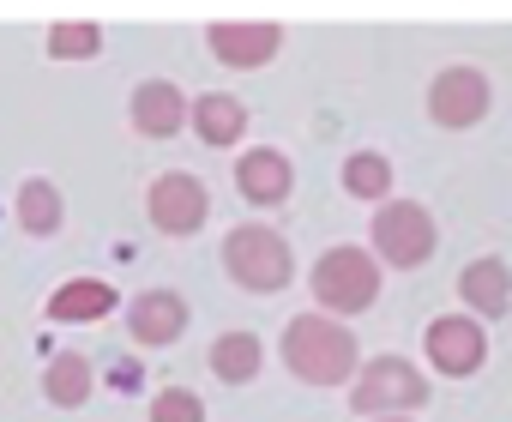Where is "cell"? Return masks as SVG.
I'll return each mask as SVG.
<instances>
[{"instance_id": "44dd1931", "label": "cell", "mask_w": 512, "mask_h": 422, "mask_svg": "<svg viewBox=\"0 0 512 422\" xmlns=\"http://www.w3.org/2000/svg\"><path fill=\"white\" fill-rule=\"evenodd\" d=\"M151 422H205V404H199V392L169 386V392L151 398Z\"/></svg>"}, {"instance_id": "5b68a950", "label": "cell", "mask_w": 512, "mask_h": 422, "mask_svg": "<svg viewBox=\"0 0 512 422\" xmlns=\"http://www.w3.org/2000/svg\"><path fill=\"white\" fill-rule=\"evenodd\" d=\"M428 380H422V368L416 362H404V356H374L362 374H356V386H350V410L362 416V422H374V416H410V410H422L428 404Z\"/></svg>"}, {"instance_id": "7402d4cb", "label": "cell", "mask_w": 512, "mask_h": 422, "mask_svg": "<svg viewBox=\"0 0 512 422\" xmlns=\"http://www.w3.org/2000/svg\"><path fill=\"white\" fill-rule=\"evenodd\" d=\"M115 386H121V392H133V386H139V368H133V362H121V368H115Z\"/></svg>"}, {"instance_id": "e0dca14e", "label": "cell", "mask_w": 512, "mask_h": 422, "mask_svg": "<svg viewBox=\"0 0 512 422\" xmlns=\"http://www.w3.org/2000/svg\"><path fill=\"white\" fill-rule=\"evenodd\" d=\"M43 392H49V404H61V410H73V404H85L91 398V362L85 356H55L49 362V374H43Z\"/></svg>"}, {"instance_id": "ffe728a7", "label": "cell", "mask_w": 512, "mask_h": 422, "mask_svg": "<svg viewBox=\"0 0 512 422\" xmlns=\"http://www.w3.org/2000/svg\"><path fill=\"white\" fill-rule=\"evenodd\" d=\"M103 49V31L97 25H55L49 31V55L55 61H85V55H97Z\"/></svg>"}, {"instance_id": "7c38bea8", "label": "cell", "mask_w": 512, "mask_h": 422, "mask_svg": "<svg viewBox=\"0 0 512 422\" xmlns=\"http://www.w3.org/2000/svg\"><path fill=\"white\" fill-rule=\"evenodd\" d=\"M458 296H464V308L476 314V320H500L506 308H512V272H506V260H470L464 266V278H458Z\"/></svg>"}, {"instance_id": "5bb4252c", "label": "cell", "mask_w": 512, "mask_h": 422, "mask_svg": "<svg viewBox=\"0 0 512 422\" xmlns=\"http://www.w3.org/2000/svg\"><path fill=\"white\" fill-rule=\"evenodd\" d=\"M193 133H199L205 145H235V139L247 133V109H241L229 91H211V97L193 103Z\"/></svg>"}, {"instance_id": "6da1fadb", "label": "cell", "mask_w": 512, "mask_h": 422, "mask_svg": "<svg viewBox=\"0 0 512 422\" xmlns=\"http://www.w3.org/2000/svg\"><path fill=\"white\" fill-rule=\"evenodd\" d=\"M284 368L308 386H344L350 374H362L356 332L332 314H296L284 326Z\"/></svg>"}, {"instance_id": "9c48e42d", "label": "cell", "mask_w": 512, "mask_h": 422, "mask_svg": "<svg viewBox=\"0 0 512 422\" xmlns=\"http://www.w3.org/2000/svg\"><path fill=\"white\" fill-rule=\"evenodd\" d=\"M127 332H133L145 350L175 344V338L187 332V302H181L175 290H145V296H133V308H127Z\"/></svg>"}, {"instance_id": "2e32d148", "label": "cell", "mask_w": 512, "mask_h": 422, "mask_svg": "<svg viewBox=\"0 0 512 422\" xmlns=\"http://www.w3.org/2000/svg\"><path fill=\"white\" fill-rule=\"evenodd\" d=\"M109 308H115V290L103 278H73V284H61L49 296V314L55 320H103Z\"/></svg>"}, {"instance_id": "7a4b0ae2", "label": "cell", "mask_w": 512, "mask_h": 422, "mask_svg": "<svg viewBox=\"0 0 512 422\" xmlns=\"http://www.w3.org/2000/svg\"><path fill=\"white\" fill-rule=\"evenodd\" d=\"M308 290H314L320 314L350 320V314H362V308L380 302V260H374L368 248H332V254L314 260Z\"/></svg>"}, {"instance_id": "52a82bcc", "label": "cell", "mask_w": 512, "mask_h": 422, "mask_svg": "<svg viewBox=\"0 0 512 422\" xmlns=\"http://www.w3.org/2000/svg\"><path fill=\"white\" fill-rule=\"evenodd\" d=\"M488 109H494L488 73H476V67H446V73H434V85H428V115H434L440 127H476Z\"/></svg>"}, {"instance_id": "30bf717a", "label": "cell", "mask_w": 512, "mask_h": 422, "mask_svg": "<svg viewBox=\"0 0 512 422\" xmlns=\"http://www.w3.org/2000/svg\"><path fill=\"white\" fill-rule=\"evenodd\" d=\"M235 187H241V199H253V205H284L290 199V187H296V169H290V157L284 151H247L241 163H235Z\"/></svg>"}, {"instance_id": "d6986e66", "label": "cell", "mask_w": 512, "mask_h": 422, "mask_svg": "<svg viewBox=\"0 0 512 422\" xmlns=\"http://www.w3.org/2000/svg\"><path fill=\"white\" fill-rule=\"evenodd\" d=\"M344 193H356V199H386V193H392V163H386L380 151H356V157L344 163Z\"/></svg>"}, {"instance_id": "603a6c76", "label": "cell", "mask_w": 512, "mask_h": 422, "mask_svg": "<svg viewBox=\"0 0 512 422\" xmlns=\"http://www.w3.org/2000/svg\"><path fill=\"white\" fill-rule=\"evenodd\" d=\"M374 422H410V416H374Z\"/></svg>"}, {"instance_id": "8992f818", "label": "cell", "mask_w": 512, "mask_h": 422, "mask_svg": "<svg viewBox=\"0 0 512 422\" xmlns=\"http://www.w3.org/2000/svg\"><path fill=\"white\" fill-rule=\"evenodd\" d=\"M422 350H428V368H440L446 380H464L488 362V332L476 314H434L422 332Z\"/></svg>"}, {"instance_id": "ac0fdd59", "label": "cell", "mask_w": 512, "mask_h": 422, "mask_svg": "<svg viewBox=\"0 0 512 422\" xmlns=\"http://www.w3.org/2000/svg\"><path fill=\"white\" fill-rule=\"evenodd\" d=\"M19 218H25L31 236H55L61 230V193H55V181H25L19 187Z\"/></svg>"}, {"instance_id": "277c9868", "label": "cell", "mask_w": 512, "mask_h": 422, "mask_svg": "<svg viewBox=\"0 0 512 422\" xmlns=\"http://www.w3.org/2000/svg\"><path fill=\"white\" fill-rule=\"evenodd\" d=\"M374 260H386L392 272H416V266H428L434 260V248H440V230H434V211L428 205H416V199H386L380 211H374Z\"/></svg>"}, {"instance_id": "8fae6325", "label": "cell", "mask_w": 512, "mask_h": 422, "mask_svg": "<svg viewBox=\"0 0 512 422\" xmlns=\"http://www.w3.org/2000/svg\"><path fill=\"white\" fill-rule=\"evenodd\" d=\"M284 49L278 25H211V55L223 67H266Z\"/></svg>"}, {"instance_id": "9a60e30c", "label": "cell", "mask_w": 512, "mask_h": 422, "mask_svg": "<svg viewBox=\"0 0 512 422\" xmlns=\"http://www.w3.org/2000/svg\"><path fill=\"white\" fill-rule=\"evenodd\" d=\"M260 362H266V350H260V338H253V332H223L211 344V374L229 380V386H247L253 374H260Z\"/></svg>"}, {"instance_id": "ba28073f", "label": "cell", "mask_w": 512, "mask_h": 422, "mask_svg": "<svg viewBox=\"0 0 512 422\" xmlns=\"http://www.w3.org/2000/svg\"><path fill=\"white\" fill-rule=\"evenodd\" d=\"M145 211H151V224H157L163 236H193V230L205 224L211 199H205V187H199L193 175L169 169V175H157V181H151V199H145Z\"/></svg>"}, {"instance_id": "3957f363", "label": "cell", "mask_w": 512, "mask_h": 422, "mask_svg": "<svg viewBox=\"0 0 512 422\" xmlns=\"http://www.w3.org/2000/svg\"><path fill=\"white\" fill-rule=\"evenodd\" d=\"M223 266H229V278H235L241 290L278 296V290L290 284V272H296V254H290V242H284L278 230L241 224V230H229V242H223Z\"/></svg>"}, {"instance_id": "4fadbf2b", "label": "cell", "mask_w": 512, "mask_h": 422, "mask_svg": "<svg viewBox=\"0 0 512 422\" xmlns=\"http://www.w3.org/2000/svg\"><path fill=\"white\" fill-rule=\"evenodd\" d=\"M193 109H187V97L169 85V79H145L139 91H133V127L145 133V139H175V127L187 121Z\"/></svg>"}]
</instances>
